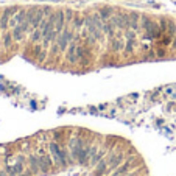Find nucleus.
<instances>
[{"mask_svg":"<svg viewBox=\"0 0 176 176\" xmlns=\"http://www.w3.org/2000/svg\"><path fill=\"white\" fill-rule=\"evenodd\" d=\"M49 151H50V156H52V159H53V164L55 167H67V164L70 162L69 159V153L64 150V148L58 143V142H50L49 143Z\"/></svg>","mask_w":176,"mask_h":176,"instance_id":"1","label":"nucleus"},{"mask_svg":"<svg viewBox=\"0 0 176 176\" xmlns=\"http://www.w3.org/2000/svg\"><path fill=\"white\" fill-rule=\"evenodd\" d=\"M87 142L84 140L83 137L80 136H73L70 140H69V159L70 162H77L78 157H80V153L83 150V146H84Z\"/></svg>","mask_w":176,"mask_h":176,"instance_id":"2","label":"nucleus"},{"mask_svg":"<svg viewBox=\"0 0 176 176\" xmlns=\"http://www.w3.org/2000/svg\"><path fill=\"white\" fill-rule=\"evenodd\" d=\"M38 162H39V168L42 173H47L53 168V159L50 154H42V156H38Z\"/></svg>","mask_w":176,"mask_h":176,"instance_id":"3","label":"nucleus"},{"mask_svg":"<svg viewBox=\"0 0 176 176\" xmlns=\"http://www.w3.org/2000/svg\"><path fill=\"white\" fill-rule=\"evenodd\" d=\"M30 171H31L33 174H38V173L41 171V168H39V162H38V154L30 157Z\"/></svg>","mask_w":176,"mask_h":176,"instance_id":"4","label":"nucleus"},{"mask_svg":"<svg viewBox=\"0 0 176 176\" xmlns=\"http://www.w3.org/2000/svg\"><path fill=\"white\" fill-rule=\"evenodd\" d=\"M108 167H109L108 161H106V159H101V161L95 165V173H97V174H105L106 170H108Z\"/></svg>","mask_w":176,"mask_h":176,"instance_id":"5","label":"nucleus"},{"mask_svg":"<svg viewBox=\"0 0 176 176\" xmlns=\"http://www.w3.org/2000/svg\"><path fill=\"white\" fill-rule=\"evenodd\" d=\"M131 164H133V161H128L126 164H123L122 167H118V168H117V171H120V173H126L128 171V168H129V167H131Z\"/></svg>","mask_w":176,"mask_h":176,"instance_id":"6","label":"nucleus"},{"mask_svg":"<svg viewBox=\"0 0 176 176\" xmlns=\"http://www.w3.org/2000/svg\"><path fill=\"white\" fill-rule=\"evenodd\" d=\"M19 176H33V173H31V171H27V170H25V171H24V173H20Z\"/></svg>","mask_w":176,"mask_h":176,"instance_id":"7","label":"nucleus"},{"mask_svg":"<svg viewBox=\"0 0 176 176\" xmlns=\"http://www.w3.org/2000/svg\"><path fill=\"white\" fill-rule=\"evenodd\" d=\"M111 176H125V174H123V173H120V171H115L114 174H111Z\"/></svg>","mask_w":176,"mask_h":176,"instance_id":"8","label":"nucleus"}]
</instances>
